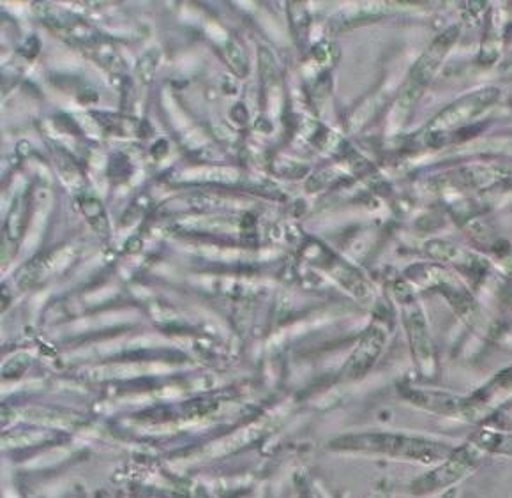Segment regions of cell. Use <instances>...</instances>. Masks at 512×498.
Wrapping results in <instances>:
<instances>
[{
	"label": "cell",
	"mask_w": 512,
	"mask_h": 498,
	"mask_svg": "<svg viewBox=\"0 0 512 498\" xmlns=\"http://www.w3.org/2000/svg\"><path fill=\"white\" fill-rule=\"evenodd\" d=\"M458 39V27H451L449 31H445L442 36H438L430 48L422 53L421 59L417 61L407 83L403 87V92L398 99L396 112L403 117L410 110V106L414 105L417 99L421 98L422 92L426 89V85L433 80V76L437 75L438 69L442 66L445 55L451 50L454 41Z\"/></svg>",
	"instance_id": "obj_1"
},
{
	"label": "cell",
	"mask_w": 512,
	"mask_h": 498,
	"mask_svg": "<svg viewBox=\"0 0 512 498\" xmlns=\"http://www.w3.org/2000/svg\"><path fill=\"white\" fill-rule=\"evenodd\" d=\"M500 98L498 89H482L458 99L449 108H445L435 121L431 122L430 135H445L449 129L460 128L477 115L486 112Z\"/></svg>",
	"instance_id": "obj_2"
},
{
	"label": "cell",
	"mask_w": 512,
	"mask_h": 498,
	"mask_svg": "<svg viewBox=\"0 0 512 498\" xmlns=\"http://www.w3.org/2000/svg\"><path fill=\"white\" fill-rule=\"evenodd\" d=\"M78 204H80L83 216L89 221V225L99 235L108 234L110 227H108V218H106L105 207L101 204V200L96 195H92L89 189H85L82 193H78Z\"/></svg>",
	"instance_id": "obj_3"
},
{
	"label": "cell",
	"mask_w": 512,
	"mask_h": 498,
	"mask_svg": "<svg viewBox=\"0 0 512 498\" xmlns=\"http://www.w3.org/2000/svg\"><path fill=\"white\" fill-rule=\"evenodd\" d=\"M27 211H29V198H27V193H23L15 198V204L11 207L8 219H6L4 232L9 241L16 242L20 239L25 223H27Z\"/></svg>",
	"instance_id": "obj_4"
},
{
	"label": "cell",
	"mask_w": 512,
	"mask_h": 498,
	"mask_svg": "<svg viewBox=\"0 0 512 498\" xmlns=\"http://www.w3.org/2000/svg\"><path fill=\"white\" fill-rule=\"evenodd\" d=\"M223 53H225L228 66L234 69V73L239 76H246V73H248V57H246V53L242 52L241 46L237 45L235 41H226Z\"/></svg>",
	"instance_id": "obj_5"
},
{
	"label": "cell",
	"mask_w": 512,
	"mask_h": 498,
	"mask_svg": "<svg viewBox=\"0 0 512 498\" xmlns=\"http://www.w3.org/2000/svg\"><path fill=\"white\" fill-rule=\"evenodd\" d=\"M159 52L158 50H149L136 66V76L142 83H151L158 68Z\"/></svg>",
	"instance_id": "obj_6"
},
{
	"label": "cell",
	"mask_w": 512,
	"mask_h": 498,
	"mask_svg": "<svg viewBox=\"0 0 512 498\" xmlns=\"http://www.w3.org/2000/svg\"><path fill=\"white\" fill-rule=\"evenodd\" d=\"M260 68H262V76H264L265 83H274L278 80V64H276V59H274V55H272L267 48H262L260 50Z\"/></svg>",
	"instance_id": "obj_7"
},
{
	"label": "cell",
	"mask_w": 512,
	"mask_h": 498,
	"mask_svg": "<svg viewBox=\"0 0 512 498\" xmlns=\"http://www.w3.org/2000/svg\"><path fill=\"white\" fill-rule=\"evenodd\" d=\"M504 446H507V449H504L502 453H511L512 454V438H507L504 442Z\"/></svg>",
	"instance_id": "obj_8"
}]
</instances>
